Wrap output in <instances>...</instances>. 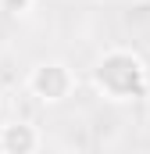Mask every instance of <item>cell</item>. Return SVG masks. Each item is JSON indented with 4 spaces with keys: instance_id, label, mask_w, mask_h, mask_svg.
Segmentation results:
<instances>
[{
    "instance_id": "277c9868",
    "label": "cell",
    "mask_w": 150,
    "mask_h": 154,
    "mask_svg": "<svg viewBox=\"0 0 150 154\" xmlns=\"http://www.w3.org/2000/svg\"><path fill=\"white\" fill-rule=\"evenodd\" d=\"M32 4H36V0H0V11H4L7 18H25V14L32 11Z\"/></svg>"
},
{
    "instance_id": "7a4b0ae2",
    "label": "cell",
    "mask_w": 150,
    "mask_h": 154,
    "mask_svg": "<svg viewBox=\"0 0 150 154\" xmlns=\"http://www.w3.org/2000/svg\"><path fill=\"white\" fill-rule=\"evenodd\" d=\"M75 90V72L64 61H39L29 72V93L43 104H61Z\"/></svg>"
},
{
    "instance_id": "6da1fadb",
    "label": "cell",
    "mask_w": 150,
    "mask_h": 154,
    "mask_svg": "<svg viewBox=\"0 0 150 154\" xmlns=\"http://www.w3.org/2000/svg\"><path fill=\"white\" fill-rule=\"evenodd\" d=\"M93 86L107 100H136L150 90V72L136 50L114 47L93 65Z\"/></svg>"
},
{
    "instance_id": "3957f363",
    "label": "cell",
    "mask_w": 150,
    "mask_h": 154,
    "mask_svg": "<svg viewBox=\"0 0 150 154\" xmlns=\"http://www.w3.org/2000/svg\"><path fill=\"white\" fill-rule=\"evenodd\" d=\"M39 147V129L25 118H14L0 129V151L7 154H32Z\"/></svg>"
}]
</instances>
